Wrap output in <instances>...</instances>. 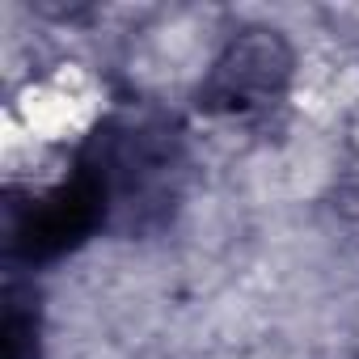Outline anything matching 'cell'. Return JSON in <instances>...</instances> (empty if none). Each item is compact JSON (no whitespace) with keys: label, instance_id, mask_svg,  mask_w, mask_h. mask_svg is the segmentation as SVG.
Returning a JSON list of instances; mask_svg holds the SVG:
<instances>
[{"label":"cell","instance_id":"cell-1","mask_svg":"<svg viewBox=\"0 0 359 359\" xmlns=\"http://www.w3.org/2000/svg\"><path fill=\"white\" fill-rule=\"evenodd\" d=\"M292 76V51L283 39L258 30V34H241L233 39V47L220 55L216 72H212V102L224 106V110H258V106H271L283 85Z\"/></svg>","mask_w":359,"mask_h":359}]
</instances>
